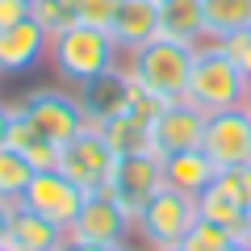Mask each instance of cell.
Here are the masks:
<instances>
[{
    "instance_id": "6da1fadb",
    "label": "cell",
    "mask_w": 251,
    "mask_h": 251,
    "mask_svg": "<svg viewBox=\"0 0 251 251\" xmlns=\"http://www.w3.org/2000/svg\"><path fill=\"white\" fill-rule=\"evenodd\" d=\"M247 72L218 46V38H205L197 46V63H193V75H188L184 100L201 109V113H222V109H239L247 105Z\"/></svg>"
},
{
    "instance_id": "7a4b0ae2",
    "label": "cell",
    "mask_w": 251,
    "mask_h": 251,
    "mask_svg": "<svg viewBox=\"0 0 251 251\" xmlns=\"http://www.w3.org/2000/svg\"><path fill=\"white\" fill-rule=\"evenodd\" d=\"M193 63H197V46L172 42V38H155V42L138 46V50L122 54L126 75L138 84V88L155 92L159 100H176L184 97L188 75H193Z\"/></svg>"
},
{
    "instance_id": "3957f363",
    "label": "cell",
    "mask_w": 251,
    "mask_h": 251,
    "mask_svg": "<svg viewBox=\"0 0 251 251\" xmlns=\"http://www.w3.org/2000/svg\"><path fill=\"white\" fill-rule=\"evenodd\" d=\"M46 54H50L54 72L63 80H72L75 88L92 84L97 75L113 72L117 63H122V50H117L113 34L109 29H92V25H72V29H63V34H54Z\"/></svg>"
},
{
    "instance_id": "277c9868",
    "label": "cell",
    "mask_w": 251,
    "mask_h": 251,
    "mask_svg": "<svg viewBox=\"0 0 251 251\" xmlns=\"http://www.w3.org/2000/svg\"><path fill=\"white\" fill-rule=\"evenodd\" d=\"M197 222V197L188 193H176V188H159L155 201L143 209V218L134 222L126 247L134 251L138 243H147L151 251L159 247H180V239L188 234V226Z\"/></svg>"
},
{
    "instance_id": "5b68a950",
    "label": "cell",
    "mask_w": 251,
    "mask_h": 251,
    "mask_svg": "<svg viewBox=\"0 0 251 251\" xmlns=\"http://www.w3.org/2000/svg\"><path fill=\"white\" fill-rule=\"evenodd\" d=\"M17 109V117L34 130L38 138H46V143L54 147H67L75 134H80L84 126V105L80 97H72V92H59V88H34Z\"/></svg>"
},
{
    "instance_id": "8992f818",
    "label": "cell",
    "mask_w": 251,
    "mask_h": 251,
    "mask_svg": "<svg viewBox=\"0 0 251 251\" xmlns=\"http://www.w3.org/2000/svg\"><path fill=\"white\" fill-rule=\"evenodd\" d=\"M117 159H122V155L109 147L105 130L84 126L80 134L59 151V172H63V176H72L75 184L92 197V193H109L113 172H117Z\"/></svg>"
},
{
    "instance_id": "52a82bcc",
    "label": "cell",
    "mask_w": 251,
    "mask_h": 251,
    "mask_svg": "<svg viewBox=\"0 0 251 251\" xmlns=\"http://www.w3.org/2000/svg\"><path fill=\"white\" fill-rule=\"evenodd\" d=\"M159 188H168V184H163V159H159L155 151H138V155H122V159H117L109 197L126 209L130 222H138L143 209L155 201Z\"/></svg>"
},
{
    "instance_id": "ba28073f",
    "label": "cell",
    "mask_w": 251,
    "mask_h": 251,
    "mask_svg": "<svg viewBox=\"0 0 251 251\" xmlns=\"http://www.w3.org/2000/svg\"><path fill=\"white\" fill-rule=\"evenodd\" d=\"M84 201H88V193H84L72 176H63L59 168H50V172H34V180H29V188L21 193L17 205L34 209L46 222H54L59 230H67V226L80 218Z\"/></svg>"
},
{
    "instance_id": "9c48e42d",
    "label": "cell",
    "mask_w": 251,
    "mask_h": 251,
    "mask_svg": "<svg viewBox=\"0 0 251 251\" xmlns=\"http://www.w3.org/2000/svg\"><path fill=\"white\" fill-rule=\"evenodd\" d=\"M205 122L209 113H201L193 100L176 97V100H163V109L151 117V151L159 159L180 151H197L201 138H205Z\"/></svg>"
},
{
    "instance_id": "30bf717a",
    "label": "cell",
    "mask_w": 251,
    "mask_h": 251,
    "mask_svg": "<svg viewBox=\"0 0 251 251\" xmlns=\"http://www.w3.org/2000/svg\"><path fill=\"white\" fill-rule=\"evenodd\" d=\"M201 151L222 168H239L251 163V109H222V113H209L205 122V138H201Z\"/></svg>"
},
{
    "instance_id": "8fae6325",
    "label": "cell",
    "mask_w": 251,
    "mask_h": 251,
    "mask_svg": "<svg viewBox=\"0 0 251 251\" xmlns=\"http://www.w3.org/2000/svg\"><path fill=\"white\" fill-rule=\"evenodd\" d=\"M134 222L126 218V209L117 205L109 193H92L84 201L80 218L67 226V243H105V247H126Z\"/></svg>"
},
{
    "instance_id": "7c38bea8",
    "label": "cell",
    "mask_w": 251,
    "mask_h": 251,
    "mask_svg": "<svg viewBox=\"0 0 251 251\" xmlns=\"http://www.w3.org/2000/svg\"><path fill=\"white\" fill-rule=\"evenodd\" d=\"M130 100H134V80L122 72V63H117L113 72L97 75L92 84H84V88H80L84 122H88L92 130H105V122H109V117H117V113H126Z\"/></svg>"
},
{
    "instance_id": "4fadbf2b",
    "label": "cell",
    "mask_w": 251,
    "mask_h": 251,
    "mask_svg": "<svg viewBox=\"0 0 251 251\" xmlns=\"http://www.w3.org/2000/svg\"><path fill=\"white\" fill-rule=\"evenodd\" d=\"M46 50H50V34H46L34 17L21 21V25L0 29V75H21V72H29Z\"/></svg>"
},
{
    "instance_id": "5bb4252c",
    "label": "cell",
    "mask_w": 251,
    "mask_h": 251,
    "mask_svg": "<svg viewBox=\"0 0 251 251\" xmlns=\"http://www.w3.org/2000/svg\"><path fill=\"white\" fill-rule=\"evenodd\" d=\"M109 34H113V42H117L122 54L155 42V38H159V4H155V0H122Z\"/></svg>"
},
{
    "instance_id": "9a60e30c",
    "label": "cell",
    "mask_w": 251,
    "mask_h": 251,
    "mask_svg": "<svg viewBox=\"0 0 251 251\" xmlns=\"http://www.w3.org/2000/svg\"><path fill=\"white\" fill-rule=\"evenodd\" d=\"M59 247H67V230H59L54 222H46L42 214H34L25 205L13 209L4 251H59Z\"/></svg>"
},
{
    "instance_id": "2e32d148",
    "label": "cell",
    "mask_w": 251,
    "mask_h": 251,
    "mask_svg": "<svg viewBox=\"0 0 251 251\" xmlns=\"http://www.w3.org/2000/svg\"><path fill=\"white\" fill-rule=\"evenodd\" d=\"M218 180V163L209 159L205 151H180L163 159V184L176 188V193H188V197H201L209 184Z\"/></svg>"
},
{
    "instance_id": "e0dca14e",
    "label": "cell",
    "mask_w": 251,
    "mask_h": 251,
    "mask_svg": "<svg viewBox=\"0 0 251 251\" xmlns=\"http://www.w3.org/2000/svg\"><path fill=\"white\" fill-rule=\"evenodd\" d=\"M159 38L184 46L205 42V0H159Z\"/></svg>"
},
{
    "instance_id": "ac0fdd59",
    "label": "cell",
    "mask_w": 251,
    "mask_h": 251,
    "mask_svg": "<svg viewBox=\"0 0 251 251\" xmlns=\"http://www.w3.org/2000/svg\"><path fill=\"white\" fill-rule=\"evenodd\" d=\"M105 138L117 155H138V151H151V122L138 117L134 109L109 117L105 122Z\"/></svg>"
},
{
    "instance_id": "d6986e66",
    "label": "cell",
    "mask_w": 251,
    "mask_h": 251,
    "mask_svg": "<svg viewBox=\"0 0 251 251\" xmlns=\"http://www.w3.org/2000/svg\"><path fill=\"white\" fill-rule=\"evenodd\" d=\"M251 25V0H205V34L226 38Z\"/></svg>"
},
{
    "instance_id": "ffe728a7",
    "label": "cell",
    "mask_w": 251,
    "mask_h": 251,
    "mask_svg": "<svg viewBox=\"0 0 251 251\" xmlns=\"http://www.w3.org/2000/svg\"><path fill=\"white\" fill-rule=\"evenodd\" d=\"M29 180H34L29 159L21 151H13V147H0V197L4 201H21V193L29 188Z\"/></svg>"
},
{
    "instance_id": "44dd1931",
    "label": "cell",
    "mask_w": 251,
    "mask_h": 251,
    "mask_svg": "<svg viewBox=\"0 0 251 251\" xmlns=\"http://www.w3.org/2000/svg\"><path fill=\"white\" fill-rule=\"evenodd\" d=\"M197 218H209V222L226 226V230H234V234L243 230V205H234L218 184H209L205 193L197 197Z\"/></svg>"
},
{
    "instance_id": "7402d4cb",
    "label": "cell",
    "mask_w": 251,
    "mask_h": 251,
    "mask_svg": "<svg viewBox=\"0 0 251 251\" xmlns=\"http://www.w3.org/2000/svg\"><path fill=\"white\" fill-rule=\"evenodd\" d=\"M234 239H239L234 230L209 222V218H197V222L188 226V234L180 239V251H226Z\"/></svg>"
},
{
    "instance_id": "603a6c76",
    "label": "cell",
    "mask_w": 251,
    "mask_h": 251,
    "mask_svg": "<svg viewBox=\"0 0 251 251\" xmlns=\"http://www.w3.org/2000/svg\"><path fill=\"white\" fill-rule=\"evenodd\" d=\"M34 21L46 34H63L75 25V0H34Z\"/></svg>"
},
{
    "instance_id": "cb8c5ba5",
    "label": "cell",
    "mask_w": 251,
    "mask_h": 251,
    "mask_svg": "<svg viewBox=\"0 0 251 251\" xmlns=\"http://www.w3.org/2000/svg\"><path fill=\"white\" fill-rule=\"evenodd\" d=\"M214 184L222 188V193L234 201V205H243V209L251 205V163H239V168H222Z\"/></svg>"
},
{
    "instance_id": "d4e9b609",
    "label": "cell",
    "mask_w": 251,
    "mask_h": 251,
    "mask_svg": "<svg viewBox=\"0 0 251 251\" xmlns=\"http://www.w3.org/2000/svg\"><path fill=\"white\" fill-rule=\"evenodd\" d=\"M117 4H122V0H75V25H92V29H113Z\"/></svg>"
},
{
    "instance_id": "484cf974",
    "label": "cell",
    "mask_w": 251,
    "mask_h": 251,
    "mask_svg": "<svg viewBox=\"0 0 251 251\" xmlns=\"http://www.w3.org/2000/svg\"><path fill=\"white\" fill-rule=\"evenodd\" d=\"M13 151H21V155H25L34 172H50V168H59V151H63V147H54V143H46V138L29 134L25 143H21V147H13Z\"/></svg>"
},
{
    "instance_id": "4316f807",
    "label": "cell",
    "mask_w": 251,
    "mask_h": 251,
    "mask_svg": "<svg viewBox=\"0 0 251 251\" xmlns=\"http://www.w3.org/2000/svg\"><path fill=\"white\" fill-rule=\"evenodd\" d=\"M218 46L239 63L243 72H247V80H251V25L247 29H234V34H226V38H218Z\"/></svg>"
},
{
    "instance_id": "83f0119b",
    "label": "cell",
    "mask_w": 251,
    "mask_h": 251,
    "mask_svg": "<svg viewBox=\"0 0 251 251\" xmlns=\"http://www.w3.org/2000/svg\"><path fill=\"white\" fill-rule=\"evenodd\" d=\"M29 17H34V0H0V29L21 25Z\"/></svg>"
},
{
    "instance_id": "f1b7e54d",
    "label": "cell",
    "mask_w": 251,
    "mask_h": 251,
    "mask_svg": "<svg viewBox=\"0 0 251 251\" xmlns=\"http://www.w3.org/2000/svg\"><path fill=\"white\" fill-rule=\"evenodd\" d=\"M13 209H17V201H4V197H0V247H4V234H9Z\"/></svg>"
},
{
    "instance_id": "f546056e",
    "label": "cell",
    "mask_w": 251,
    "mask_h": 251,
    "mask_svg": "<svg viewBox=\"0 0 251 251\" xmlns=\"http://www.w3.org/2000/svg\"><path fill=\"white\" fill-rule=\"evenodd\" d=\"M9 130H13V105H0V147H9Z\"/></svg>"
},
{
    "instance_id": "4dcf8cb0",
    "label": "cell",
    "mask_w": 251,
    "mask_h": 251,
    "mask_svg": "<svg viewBox=\"0 0 251 251\" xmlns=\"http://www.w3.org/2000/svg\"><path fill=\"white\" fill-rule=\"evenodd\" d=\"M67 251H130V247H105V243H67Z\"/></svg>"
},
{
    "instance_id": "1f68e13d",
    "label": "cell",
    "mask_w": 251,
    "mask_h": 251,
    "mask_svg": "<svg viewBox=\"0 0 251 251\" xmlns=\"http://www.w3.org/2000/svg\"><path fill=\"white\" fill-rule=\"evenodd\" d=\"M239 234H243V239H251V205L243 209V230H239Z\"/></svg>"
},
{
    "instance_id": "d6a6232c",
    "label": "cell",
    "mask_w": 251,
    "mask_h": 251,
    "mask_svg": "<svg viewBox=\"0 0 251 251\" xmlns=\"http://www.w3.org/2000/svg\"><path fill=\"white\" fill-rule=\"evenodd\" d=\"M226 251H251V239H243V234H239V239H234Z\"/></svg>"
},
{
    "instance_id": "836d02e7",
    "label": "cell",
    "mask_w": 251,
    "mask_h": 251,
    "mask_svg": "<svg viewBox=\"0 0 251 251\" xmlns=\"http://www.w3.org/2000/svg\"><path fill=\"white\" fill-rule=\"evenodd\" d=\"M159 251H180V247H159Z\"/></svg>"
},
{
    "instance_id": "e575fe53",
    "label": "cell",
    "mask_w": 251,
    "mask_h": 251,
    "mask_svg": "<svg viewBox=\"0 0 251 251\" xmlns=\"http://www.w3.org/2000/svg\"><path fill=\"white\" fill-rule=\"evenodd\" d=\"M247 109H251V88H247Z\"/></svg>"
},
{
    "instance_id": "d590c367",
    "label": "cell",
    "mask_w": 251,
    "mask_h": 251,
    "mask_svg": "<svg viewBox=\"0 0 251 251\" xmlns=\"http://www.w3.org/2000/svg\"><path fill=\"white\" fill-rule=\"evenodd\" d=\"M59 251H67V247H59Z\"/></svg>"
},
{
    "instance_id": "8d00e7d4",
    "label": "cell",
    "mask_w": 251,
    "mask_h": 251,
    "mask_svg": "<svg viewBox=\"0 0 251 251\" xmlns=\"http://www.w3.org/2000/svg\"><path fill=\"white\" fill-rule=\"evenodd\" d=\"M155 4H159V0H155Z\"/></svg>"
},
{
    "instance_id": "74e56055",
    "label": "cell",
    "mask_w": 251,
    "mask_h": 251,
    "mask_svg": "<svg viewBox=\"0 0 251 251\" xmlns=\"http://www.w3.org/2000/svg\"><path fill=\"white\" fill-rule=\"evenodd\" d=\"M0 251H4V247H0Z\"/></svg>"
}]
</instances>
